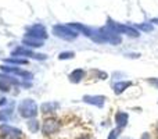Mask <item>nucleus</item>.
<instances>
[{
    "instance_id": "1",
    "label": "nucleus",
    "mask_w": 158,
    "mask_h": 139,
    "mask_svg": "<svg viewBox=\"0 0 158 139\" xmlns=\"http://www.w3.org/2000/svg\"><path fill=\"white\" fill-rule=\"evenodd\" d=\"M61 127V118L56 117V115H50L46 117L42 124V134L46 138H53L58 134Z\"/></svg>"
},
{
    "instance_id": "2",
    "label": "nucleus",
    "mask_w": 158,
    "mask_h": 139,
    "mask_svg": "<svg viewBox=\"0 0 158 139\" xmlns=\"http://www.w3.org/2000/svg\"><path fill=\"white\" fill-rule=\"evenodd\" d=\"M126 121H128V115H126V114L119 113V114L117 115V124H118V127H119V128H122V127L125 125Z\"/></svg>"
},
{
    "instance_id": "3",
    "label": "nucleus",
    "mask_w": 158,
    "mask_h": 139,
    "mask_svg": "<svg viewBox=\"0 0 158 139\" xmlns=\"http://www.w3.org/2000/svg\"><path fill=\"white\" fill-rule=\"evenodd\" d=\"M28 127H29V131L33 132V134H35V132H38L39 128H40V125H39L38 121H31V123L28 124Z\"/></svg>"
},
{
    "instance_id": "4",
    "label": "nucleus",
    "mask_w": 158,
    "mask_h": 139,
    "mask_svg": "<svg viewBox=\"0 0 158 139\" xmlns=\"http://www.w3.org/2000/svg\"><path fill=\"white\" fill-rule=\"evenodd\" d=\"M118 135H119V129H114V131L110 132L107 139H118Z\"/></svg>"
},
{
    "instance_id": "5",
    "label": "nucleus",
    "mask_w": 158,
    "mask_h": 139,
    "mask_svg": "<svg viewBox=\"0 0 158 139\" xmlns=\"http://www.w3.org/2000/svg\"><path fill=\"white\" fill-rule=\"evenodd\" d=\"M77 139H92V135L89 134V132H85V134H81Z\"/></svg>"
},
{
    "instance_id": "6",
    "label": "nucleus",
    "mask_w": 158,
    "mask_h": 139,
    "mask_svg": "<svg viewBox=\"0 0 158 139\" xmlns=\"http://www.w3.org/2000/svg\"><path fill=\"white\" fill-rule=\"evenodd\" d=\"M142 139H150V134H148V132H146V134H143Z\"/></svg>"
},
{
    "instance_id": "7",
    "label": "nucleus",
    "mask_w": 158,
    "mask_h": 139,
    "mask_svg": "<svg viewBox=\"0 0 158 139\" xmlns=\"http://www.w3.org/2000/svg\"><path fill=\"white\" fill-rule=\"evenodd\" d=\"M156 134H157V137H158V123H157V125H156Z\"/></svg>"
},
{
    "instance_id": "8",
    "label": "nucleus",
    "mask_w": 158,
    "mask_h": 139,
    "mask_svg": "<svg viewBox=\"0 0 158 139\" xmlns=\"http://www.w3.org/2000/svg\"><path fill=\"white\" fill-rule=\"evenodd\" d=\"M125 139H126V138H125Z\"/></svg>"
}]
</instances>
